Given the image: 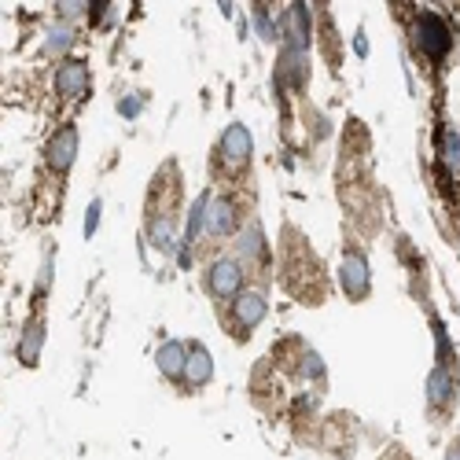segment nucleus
I'll use <instances>...</instances> for the list:
<instances>
[{"label": "nucleus", "instance_id": "9d476101", "mask_svg": "<svg viewBox=\"0 0 460 460\" xmlns=\"http://www.w3.org/2000/svg\"><path fill=\"white\" fill-rule=\"evenodd\" d=\"M74 159H78V129L74 126H59L52 133V140L45 144V163L52 173H70Z\"/></svg>", "mask_w": 460, "mask_h": 460}, {"label": "nucleus", "instance_id": "5701e85b", "mask_svg": "<svg viewBox=\"0 0 460 460\" xmlns=\"http://www.w3.org/2000/svg\"><path fill=\"white\" fill-rule=\"evenodd\" d=\"M354 52H358V56H368V41H365V33H358V37H354Z\"/></svg>", "mask_w": 460, "mask_h": 460}, {"label": "nucleus", "instance_id": "ddd939ff", "mask_svg": "<svg viewBox=\"0 0 460 460\" xmlns=\"http://www.w3.org/2000/svg\"><path fill=\"white\" fill-rule=\"evenodd\" d=\"M305 82H310L305 52H291V49H284V52H280V63H277V85H280V89H295V93H302Z\"/></svg>", "mask_w": 460, "mask_h": 460}, {"label": "nucleus", "instance_id": "f03ea898", "mask_svg": "<svg viewBox=\"0 0 460 460\" xmlns=\"http://www.w3.org/2000/svg\"><path fill=\"white\" fill-rule=\"evenodd\" d=\"M412 41H416V52L438 63L449 56V45H453V33L446 26V19H438L435 12H420L416 15V26H412Z\"/></svg>", "mask_w": 460, "mask_h": 460}, {"label": "nucleus", "instance_id": "a211bd4d", "mask_svg": "<svg viewBox=\"0 0 460 460\" xmlns=\"http://www.w3.org/2000/svg\"><path fill=\"white\" fill-rule=\"evenodd\" d=\"M254 26H258V37L261 41H280V19H270V8L265 4H254Z\"/></svg>", "mask_w": 460, "mask_h": 460}, {"label": "nucleus", "instance_id": "f3484780", "mask_svg": "<svg viewBox=\"0 0 460 460\" xmlns=\"http://www.w3.org/2000/svg\"><path fill=\"white\" fill-rule=\"evenodd\" d=\"M74 41H78V37H74V26H70V22H56V26L49 30V37H45V52L66 59V49H70Z\"/></svg>", "mask_w": 460, "mask_h": 460}, {"label": "nucleus", "instance_id": "aec40b11", "mask_svg": "<svg viewBox=\"0 0 460 460\" xmlns=\"http://www.w3.org/2000/svg\"><path fill=\"white\" fill-rule=\"evenodd\" d=\"M100 210H103V203H100V199H93V203H89V217H85V236H93V233H96V225H100Z\"/></svg>", "mask_w": 460, "mask_h": 460}, {"label": "nucleus", "instance_id": "dca6fc26", "mask_svg": "<svg viewBox=\"0 0 460 460\" xmlns=\"http://www.w3.org/2000/svg\"><path fill=\"white\" fill-rule=\"evenodd\" d=\"M438 155L449 166V173H460V129L456 126H442V133H438Z\"/></svg>", "mask_w": 460, "mask_h": 460}, {"label": "nucleus", "instance_id": "39448f33", "mask_svg": "<svg viewBox=\"0 0 460 460\" xmlns=\"http://www.w3.org/2000/svg\"><path fill=\"white\" fill-rule=\"evenodd\" d=\"M240 203L233 196H225V191H210V207H207V228H203V236L207 240H228V236H236L240 233Z\"/></svg>", "mask_w": 460, "mask_h": 460}, {"label": "nucleus", "instance_id": "f257e3e1", "mask_svg": "<svg viewBox=\"0 0 460 460\" xmlns=\"http://www.w3.org/2000/svg\"><path fill=\"white\" fill-rule=\"evenodd\" d=\"M247 265L236 258V254H217L207 261V270H203V288L214 302H228L233 305L247 288Z\"/></svg>", "mask_w": 460, "mask_h": 460}, {"label": "nucleus", "instance_id": "2eb2a0df", "mask_svg": "<svg viewBox=\"0 0 460 460\" xmlns=\"http://www.w3.org/2000/svg\"><path fill=\"white\" fill-rule=\"evenodd\" d=\"M41 347H45V321L33 317L19 339V361L22 365H37V358H41Z\"/></svg>", "mask_w": 460, "mask_h": 460}, {"label": "nucleus", "instance_id": "4be33fe9", "mask_svg": "<svg viewBox=\"0 0 460 460\" xmlns=\"http://www.w3.org/2000/svg\"><path fill=\"white\" fill-rule=\"evenodd\" d=\"M49 284H52V251L45 254V265H41V284H37V291H49Z\"/></svg>", "mask_w": 460, "mask_h": 460}, {"label": "nucleus", "instance_id": "6e6552de", "mask_svg": "<svg viewBox=\"0 0 460 460\" xmlns=\"http://www.w3.org/2000/svg\"><path fill=\"white\" fill-rule=\"evenodd\" d=\"M233 254L247 265V273L258 270V265H270V243H265V233H261V225H258V221H247L240 233H236Z\"/></svg>", "mask_w": 460, "mask_h": 460}, {"label": "nucleus", "instance_id": "6ab92c4d", "mask_svg": "<svg viewBox=\"0 0 460 460\" xmlns=\"http://www.w3.org/2000/svg\"><path fill=\"white\" fill-rule=\"evenodd\" d=\"M140 111H144V96L140 93H129V96L119 100V114H122V119H137Z\"/></svg>", "mask_w": 460, "mask_h": 460}, {"label": "nucleus", "instance_id": "412c9836", "mask_svg": "<svg viewBox=\"0 0 460 460\" xmlns=\"http://www.w3.org/2000/svg\"><path fill=\"white\" fill-rule=\"evenodd\" d=\"M63 19H78V15H93V4H59Z\"/></svg>", "mask_w": 460, "mask_h": 460}, {"label": "nucleus", "instance_id": "423d86ee", "mask_svg": "<svg viewBox=\"0 0 460 460\" xmlns=\"http://www.w3.org/2000/svg\"><path fill=\"white\" fill-rule=\"evenodd\" d=\"M339 284H342V291H347V298H350V302L368 298V291H372L368 258H365L358 247H347V254H342V265H339Z\"/></svg>", "mask_w": 460, "mask_h": 460}, {"label": "nucleus", "instance_id": "4468645a", "mask_svg": "<svg viewBox=\"0 0 460 460\" xmlns=\"http://www.w3.org/2000/svg\"><path fill=\"white\" fill-rule=\"evenodd\" d=\"M210 379H214V358L207 354V347L191 342V358H188V372H184V383H181V387L199 391V387H207Z\"/></svg>", "mask_w": 460, "mask_h": 460}, {"label": "nucleus", "instance_id": "1a4fd4ad", "mask_svg": "<svg viewBox=\"0 0 460 460\" xmlns=\"http://www.w3.org/2000/svg\"><path fill=\"white\" fill-rule=\"evenodd\" d=\"M89 85H93L89 63H82V59H63V63L56 66V96H63V100H85V96H89Z\"/></svg>", "mask_w": 460, "mask_h": 460}, {"label": "nucleus", "instance_id": "20e7f679", "mask_svg": "<svg viewBox=\"0 0 460 460\" xmlns=\"http://www.w3.org/2000/svg\"><path fill=\"white\" fill-rule=\"evenodd\" d=\"M265 314H270V298H265V291L261 288H247L233 302V310H228V328H233L236 339H247L265 321Z\"/></svg>", "mask_w": 460, "mask_h": 460}, {"label": "nucleus", "instance_id": "9b49d317", "mask_svg": "<svg viewBox=\"0 0 460 460\" xmlns=\"http://www.w3.org/2000/svg\"><path fill=\"white\" fill-rule=\"evenodd\" d=\"M188 358H191V342H181V339H166L163 347L155 350V365L166 379L173 383H184V372H188Z\"/></svg>", "mask_w": 460, "mask_h": 460}, {"label": "nucleus", "instance_id": "7ed1b4c3", "mask_svg": "<svg viewBox=\"0 0 460 460\" xmlns=\"http://www.w3.org/2000/svg\"><path fill=\"white\" fill-rule=\"evenodd\" d=\"M251 155H254L251 129L240 126V122H233V126L221 133V140H217V163H221V170L228 177H240L251 166Z\"/></svg>", "mask_w": 460, "mask_h": 460}, {"label": "nucleus", "instance_id": "0eeeda50", "mask_svg": "<svg viewBox=\"0 0 460 460\" xmlns=\"http://www.w3.org/2000/svg\"><path fill=\"white\" fill-rule=\"evenodd\" d=\"M310 8L305 4H288L284 12H280V41H284V49H291V52H305L310 49Z\"/></svg>", "mask_w": 460, "mask_h": 460}, {"label": "nucleus", "instance_id": "f8f14e48", "mask_svg": "<svg viewBox=\"0 0 460 460\" xmlns=\"http://www.w3.org/2000/svg\"><path fill=\"white\" fill-rule=\"evenodd\" d=\"M456 398V376H453V361H438L428 376V405L431 409H453Z\"/></svg>", "mask_w": 460, "mask_h": 460}, {"label": "nucleus", "instance_id": "b1692460", "mask_svg": "<svg viewBox=\"0 0 460 460\" xmlns=\"http://www.w3.org/2000/svg\"><path fill=\"white\" fill-rule=\"evenodd\" d=\"M446 460H460V438H456V442H449V449H446Z\"/></svg>", "mask_w": 460, "mask_h": 460}]
</instances>
